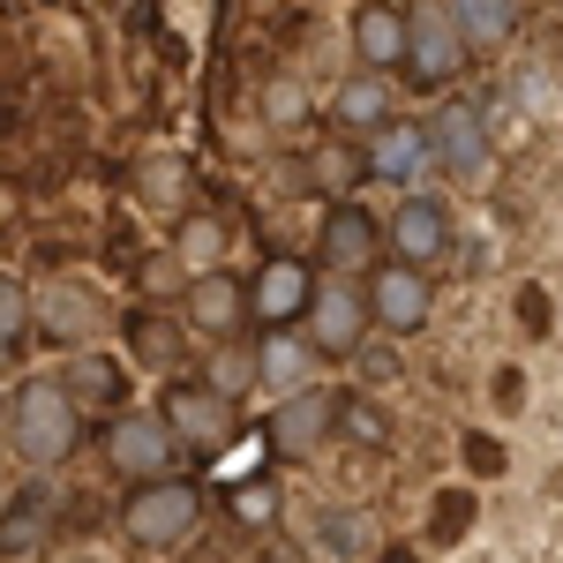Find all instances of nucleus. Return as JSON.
Listing matches in <instances>:
<instances>
[{
    "instance_id": "f257e3e1",
    "label": "nucleus",
    "mask_w": 563,
    "mask_h": 563,
    "mask_svg": "<svg viewBox=\"0 0 563 563\" xmlns=\"http://www.w3.org/2000/svg\"><path fill=\"white\" fill-rule=\"evenodd\" d=\"M84 443V413H76V398L60 384H15L8 390V459L15 466H60L68 451Z\"/></svg>"
},
{
    "instance_id": "f03ea898",
    "label": "nucleus",
    "mask_w": 563,
    "mask_h": 563,
    "mask_svg": "<svg viewBox=\"0 0 563 563\" xmlns=\"http://www.w3.org/2000/svg\"><path fill=\"white\" fill-rule=\"evenodd\" d=\"M196 519H203V488L196 481H143L129 496V511H121V526H129V541L135 549H180L188 533H196Z\"/></svg>"
},
{
    "instance_id": "7ed1b4c3",
    "label": "nucleus",
    "mask_w": 563,
    "mask_h": 563,
    "mask_svg": "<svg viewBox=\"0 0 563 563\" xmlns=\"http://www.w3.org/2000/svg\"><path fill=\"white\" fill-rule=\"evenodd\" d=\"M316 294H323V286H316V271H308V263L271 256L256 271V286H249V316H256L263 331H294L308 308H316Z\"/></svg>"
},
{
    "instance_id": "20e7f679",
    "label": "nucleus",
    "mask_w": 563,
    "mask_h": 563,
    "mask_svg": "<svg viewBox=\"0 0 563 563\" xmlns=\"http://www.w3.org/2000/svg\"><path fill=\"white\" fill-rule=\"evenodd\" d=\"M429 143H435V166L459 180L488 174V151H496V129H488V113L481 106H466V98H451L443 113L429 121Z\"/></svg>"
},
{
    "instance_id": "39448f33",
    "label": "nucleus",
    "mask_w": 563,
    "mask_h": 563,
    "mask_svg": "<svg viewBox=\"0 0 563 563\" xmlns=\"http://www.w3.org/2000/svg\"><path fill=\"white\" fill-rule=\"evenodd\" d=\"M406 31H413V38H406V76L421 90L451 84L459 60H466V38H459V23H451V8H413Z\"/></svg>"
},
{
    "instance_id": "423d86ee",
    "label": "nucleus",
    "mask_w": 563,
    "mask_h": 563,
    "mask_svg": "<svg viewBox=\"0 0 563 563\" xmlns=\"http://www.w3.org/2000/svg\"><path fill=\"white\" fill-rule=\"evenodd\" d=\"M339 406L346 398H331V390H294L286 406H271V429H263V443H271V459H308L323 435H331V421H339Z\"/></svg>"
},
{
    "instance_id": "0eeeda50",
    "label": "nucleus",
    "mask_w": 563,
    "mask_h": 563,
    "mask_svg": "<svg viewBox=\"0 0 563 563\" xmlns=\"http://www.w3.org/2000/svg\"><path fill=\"white\" fill-rule=\"evenodd\" d=\"M158 421H166L180 443H196V451H225V443H233V398H218L211 384H174L166 406H158Z\"/></svg>"
},
{
    "instance_id": "6e6552de",
    "label": "nucleus",
    "mask_w": 563,
    "mask_h": 563,
    "mask_svg": "<svg viewBox=\"0 0 563 563\" xmlns=\"http://www.w3.org/2000/svg\"><path fill=\"white\" fill-rule=\"evenodd\" d=\"M368 308H376V323H384L390 339H413V331L429 323V308H435V286L413 271V263H376Z\"/></svg>"
},
{
    "instance_id": "1a4fd4ad",
    "label": "nucleus",
    "mask_w": 563,
    "mask_h": 563,
    "mask_svg": "<svg viewBox=\"0 0 563 563\" xmlns=\"http://www.w3.org/2000/svg\"><path fill=\"white\" fill-rule=\"evenodd\" d=\"M368 323H376V308H368V286H346V278H331L316 308H308V339L316 353H353L368 339Z\"/></svg>"
},
{
    "instance_id": "9d476101",
    "label": "nucleus",
    "mask_w": 563,
    "mask_h": 563,
    "mask_svg": "<svg viewBox=\"0 0 563 563\" xmlns=\"http://www.w3.org/2000/svg\"><path fill=\"white\" fill-rule=\"evenodd\" d=\"M316 249H323V263H331V278H339V271H368L376 249H384V218L368 211V203H331Z\"/></svg>"
},
{
    "instance_id": "9b49d317",
    "label": "nucleus",
    "mask_w": 563,
    "mask_h": 563,
    "mask_svg": "<svg viewBox=\"0 0 563 563\" xmlns=\"http://www.w3.org/2000/svg\"><path fill=\"white\" fill-rule=\"evenodd\" d=\"M435 166V143L421 121H390L384 135H368V151H361V174H376V180H398V188H413V180ZM421 196V188H413Z\"/></svg>"
},
{
    "instance_id": "f8f14e48",
    "label": "nucleus",
    "mask_w": 563,
    "mask_h": 563,
    "mask_svg": "<svg viewBox=\"0 0 563 563\" xmlns=\"http://www.w3.org/2000/svg\"><path fill=\"white\" fill-rule=\"evenodd\" d=\"M390 249H398V263H435L451 256V211L435 203V196H406L398 211H390Z\"/></svg>"
},
{
    "instance_id": "ddd939ff",
    "label": "nucleus",
    "mask_w": 563,
    "mask_h": 563,
    "mask_svg": "<svg viewBox=\"0 0 563 563\" xmlns=\"http://www.w3.org/2000/svg\"><path fill=\"white\" fill-rule=\"evenodd\" d=\"M106 459H113L129 481H166L174 429H166V421H143V413H129V421H113V429H106Z\"/></svg>"
},
{
    "instance_id": "4468645a",
    "label": "nucleus",
    "mask_w": 563,
    "mask_h": 563,
    "mask_svg": "<svg viewBox=\"0 0 563 563\" xmlns=\"http://www.w3.org/2000/svg\"><path fill=\"white\" fill-rule=\"evenodd\" d=\"M241 316H249V286H241V278H225V271H203V278H188V323H196V331L225 339Z\"/></svg>"
},
{
    "instance_id": "2eb2a0df",
    "label": "nucleus",
    "mask_w": 563,
    "mask_h": 563,
    "mask_svg": "<svg viewBox=\"0 0 563 563\" xmlns=\"http://www.w3.org/2000/svg\"><path fill=\"white\" fill-rule=\"evenodd\" d=\"M406 15L390 8H361L353 15V53H361V76H384V68H406Z\"/></svg>"
},
{
    "instance_id": "dca6fc26",
    "label": "nucleus",
    "mask_w": 563,
    "mask_h": 563,
    "mask_svg": "<svg viewBox=\"0 0 563 563\" xmlns=\"http://www.w3.org/2000/svg\"><path fill=\"white\" fill-rule=\"evenodd\" d=\"M331 113L353 135H384L390 129V84L384 76H346V84L331 90Z\"/></svg>"
},
{
    "instance_id": "f3484780",
    "label": "nucleus",
    "mask_w": 563,
    "mask_h": 563,
    "mask_svg": "<svg viewBox=\"0 0 563 563\" xmlns=\"http://www.w3.org/2000/svg\"><path fill=\"white\" fill-rule=\"evenodd\" d=\"M308 361H316V339H301V331H263V346H256V368H263V384L271 390H308Z\"/></svg>"
},
{
    "instance_id": "a211bd4d",
    "label": "nucleus",
    "mask_w": 563,
    "mask_h": 563,
    "mask_svg": "<svg viewBox=\"0 0 563 563\" xmlns=\"http://www.w3.org/2000/svg\"><path fill=\"white\" fill-rule=\"evenodd\" d=\"M368 541H376V519L368 511H323V526H316V556L323 563H361Z\"/></svg>"
},
{
    "instance_id": "6ab92c4d",
    "label": "nucleus",
    "mask_w": 563,
    "mask_h": 563,
    "mask_svg": "<svg viewBox=\"0 0 563 563\" xmlns=\"http://www.w3.org/2000/svg\"><path fill=\"white\" fill-rule=\"evenodd\" d=\"M45 496L53 488H38V481H23L15 496H8V519H0V541H8V556H31L45 533Z\"/></svg>"
},
{
    "instance_id": "aec40b11",
    "label": "nucleus",
    "mask_w": 563,
    "mask_h": 563,
    "mask_svg": "<svg viewBox=\"0 0 563 563\" xmlns=\"http://www.w3.org/2000/svg\"><path fill=\"white\" fill-rule=\"evenodd\" d=\"M451 23H459L466 45H504L511 31H519V8H511V0H459Z\"/></svg>"
},
{
    "instance_id": "412c9836",
    "label": "nucleus",
    "mask_w": 563,
    "mask_h": 563,
    "mask_svg": "<svg viewBox=\"0 0 563 563\" xmlns=\"http://www.w3.org/2000/svg\"><path fill=\"white\" fill-rule=\"evenodd\" d=\"M129 346L143 353V361H158V368H174L180 361V331L166 323V316H129Z\"/></svg>"
},
{
    "instance_id": "4be33fe9",
    "label": "nucleus",
    "mask_w": 563,
    "mask_h": 563,
    "mask_svg": "<svg viewBox=\"0 0 563 563\" xmlns=\"http://www.w3.org/2000/svg\"><path fill=\"white\" fill-rule=\"evenodd\" d=\"M466 526H474V488H443L435 511H429V533H435V541H451V533H466Z\"/></svg>"
},
{
    "instance_id": "5701e85b",
    "label": "nucleus",
    "mask_w": 563,
    "mask_h": 563,
    "mask_svg": "<svg viewBox=\"0 0 563 563\" xmlns=\"http://www.w3.org/2000/svg\"><path fill=\"white\" fill-rule=\"evenodd\" d=\"M233 519H249V526L278 519V488H271V481H241V488H233Z\"/></svg>"
},
{
    "instance_id": "b1692460",
    "label": "nucleus",
    "mask_w": 563,
    "mask_h": 563,
    "mask_svg": "<svg viewBox=\"0 0 563 563\" xmlns=\"http://www.w3.org/2000/svg\"><path fill=\"white\" fill-rule=\"evenodd\" d=\"M339 421H346L353 443H384V421H376V406H361V398H346V406H339Z\"/></svg>"
},
{
    "instance_id": "393cba45",
    "label": "nucleus",
    "mask_w": 563,
    "mask_h": 563,
    "mask_svg": "<svg viewBox=\"0 0 563 563\" xmlns=\"http://www.w3.org/2000/svg\"><path fill=\"white\" fill-rule=\"evenodd\" d=\"M0 331H8V353L23 346V286L8 278V294H0Z\"/></svg>"
},
{
    "instance_id": "a878e982",
    "label": "nucleus",
    "mask_w": 563,
    "mask_h": 563,
    "mask_svg": "<svg viewBox=\"0 0 563 563\" xmlns=\"http://www.w3.org/2000/svg\"><path fill=\"white\" fill-rule=\"evenodd\" d=\"M466 466H474V474H496V466H504V443H496V435H466Z\"/></svg>"
},
{
    "instance_id": "bb28decb",
    "label": "nucleus",
    "mask_w": 563,
    "mask_h": 563,
    "mask_svg": "<svg viewBox=\"0 0 563 563\" xmlns=\"http://www.w3.org/2000/svg\"><path fill=\"white\" fill-rule=\"evenodd\" d=\"M84 390H90V398H113V390H121L113 361H84Z\"/></svg>"
},
{
    "instance_id": "cd10ccee",
    "label": "nucleus",
    "mask_w": 563,
    "mask_h": 563,
    "mask_svg": "<svg viewBox=\"0 0 563 563\" xmlns=\"http://www.w3.org/2000/svg\"><path fill=\"white\" fill-rule=\"evenodd\" d=\"M519 308H526V331H549V301H541V286H526Z\"/></svg>"
},
{
    "instance_id": "c85d7f7f",
    "label": "nucleus",
    "mask_w": 563,
    "mask_h": 563,
    "mask_svg": "<svg viewBox=\"0 0 563 563\" xmlns=\"http://www.w3.org/2000/svg\"><path fill=\"white\" fill-rule=\"evenodd\" d=\"M271 113H278V121H301V90L278 84V90H271Z\"/></svg>"
},
{
    "instance_id": "c756f323",
    "label": "nucleus",
    "mask_w": 563,
    "mask_h": 563,
    "mask_svg": "<svg viewBox=\"0 0 563 563\" xmlns=\"http://www.w3.org/2000/svg\"><path fill=\"white\" fill-rule=\"evenodd\" d=\"M256 563H301V556H294V541H263V556Z\"/></svg>"
},
{
    "instance_id": "7c9ffc66",
    "label": "nucleus",
    "mask_w": 563,
    "mask_h": 563,
    "mask_svg": "<svg viewBox=\"0 0 563 563\" xmlns=\"http://www.w3.org/2000/svg\"><path fill=\"white\" fill-rule=\"evenodd\" d=\"M376 563H421V549H384Z\"/></svg>"
}]
</instances>
